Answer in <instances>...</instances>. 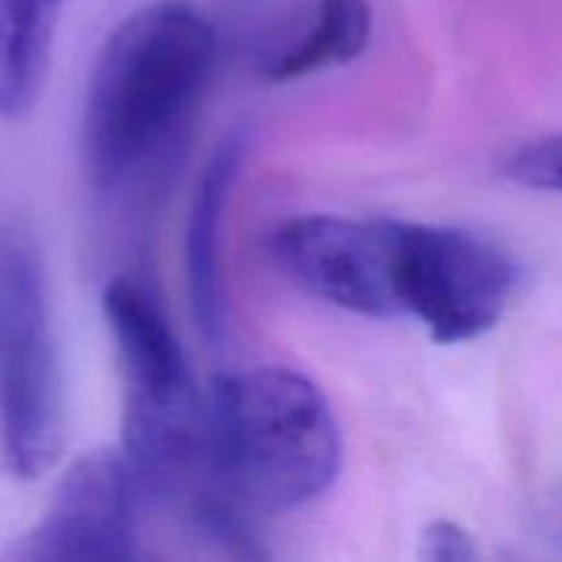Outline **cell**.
Returning <instances> with one entry per match:
<instances>
[{
    "mask_svg": "<svg viewBox=\"0 0 562 562\" xmlns=\"http://www.w3.org/2000/svg\"><path fill=\"white\" fill-rule=\"evenodd\" d=\"M217 33L201 9L157 0L110 31L82 108V162L104 195L146 179L206 93Z\"/></svg>",
    "mask_w": 562,
    "mask_h": 562,
    "instance_id": "obj_1",
    "label": "cell"
},
{
    "mask_svg": "<svg viewBox=\"0 0 562 562\" xmlns=\"http://www.w3.org/2000/svg\"><path fill=\"white\" fill-rule=\"evenodd\" d=\"M102 313L124 390L121 453L143 508L181 516L214 486L203 393H198L184 346L146 285L113 278Z\"/></svg>",
    "mask_w": 562,
    "mask_h": 562,
    "instance_id": "obj_2",
    "label": "cell"
},
{
    "mask_svg": "<svg viewBox=\"0 0 562 562\" xmlns=\"http://www.w3.org/2000/svg\"><path fill=\"white\" fill-rule=\"evenodd\" d=\"M220 486L247 510H300L338 481L344 442L327 395L283 366L223 371L203 393Z\"/></svg>",
    "mask_w": 562,
    "mask_h": 562,
    "instance_id": "obj_3",
    "label": "cell"
},
{
    "mask_svg": "<svg viewBox=\"0 0 562 562\" xmlns=\"http://www.w3.org/2000/svg\"><path fill=\"white\" fill-rule=\"evenodd\" d=\"M64 445V373L42 256L27 236L0 231V475L36 481Z\"/></svg>",
    "mask_w": 562,
    "mask_h": 562,
    "instance_id": "obj_4",
    "label": "cell"
},
{
    "mask_svg": "<svg viewBox=\"0 0 562 562\" xmlns=\"http://www.w3.org/2000/svg\"><path fill=\"white\" fill-rule=\"evenodd\" d=\"M390 283L395 318H415L437 344H467L503 322L519 267L475 231L390 217Z\"/></svg>",
    "mask_w": 562,
    "mask_h": 562,
    "instance_id": "obj_5",
    "label": "cell"
},
{
    "mask_svg": "<svg viewBox=\"0 0 562 562\" xmlns=\"http://www.w3.org/2000/svg\"><path fill=\"white\" fill-rule=\"evenodd\" d=\"M143 503L121 448H97L71 461L36 525L11 558L25 562L130 560L140 547Z\"/></svg>",
    "mask_w": 562,
    "mask_h": 562,
    "instance_id": "obj_6",
    "label": "cell"
},
{
    "mask_svg": "<svg viewBox=\"0 0 562 562\" xmlns=\"http://www.w3.org/2000/svg\"><path fill=\"white\" fill-rule=\"evenodd\" d=\"M272 252L300 289L366 318H395L390 217L300 214L278 225Z\"/></svg>",
    "mask_w": 562,
    "mask_h": 562,
    "instance_id": "obj_7",
    "label": "cell"
},
{
    "mask_svg": "<svg viewBox=\"0 0 562 562\" xmlns=\"http://www.w3.org/2000/svg\"><path fill=\"white\" fill-rule=\"evenodd\" d=\"M250 135L234 126L209 154L190 201L184 228V278L190 313L209 346L228 338V294L223 280L225 206L245 165Z\"/></svg>",
    "mask_w": 562,
    "mask_h": 562,
    "instance_id": "obj_8",
    "label": "cell"
},
{
    "mask_svg": "<svg viewBox=\"0 0 562 562\" xmlns=\"http://www.w3.org/2000/svg\"><path fill=\"white\" fill-rule=\"evenodd\" d=\"M66 0H0V119H22L42 97Z\"/></svg>",
    "mask_w": 562,
    "mask_h": 562,
    "instance_id": "obj_9",
    "label": "cell"
},
{
    "mask_svg": "<svg viewBox=\"0 0 562 562\" xmlns=\"http://www.w3.org/2000/svg\"><path fill=\"white\" fill-rule=\"evenodd\" d=\"M371 33L368 0H318L305 27L283 49H274L261 71L272 82H289L346 66L366 53Z\"/></svg>",
    "mask_w": 562,
    "mask_h": 562,
    "instance_id": "obj_10",
    "label": "cell"
},
{
    "mask_svg": "<svg viewBox=\"0 0 562 562\" xmlns=\"http://www.w3.org/2000/svg\"><path fill=\"white\" fill-rule=\"evenodd\" d=\"M499 173L516 187L562 195V135H547L514 148Z\"/></svg>",
    "mask_w": 562,
    "mask_h": 562,
    "instance_id": "obj_11",
    "label": "cell"
},
{
    "mask_svg": "<svg viewBox=\"0 0 562 562\" xmlns=\"http://www.w3.org/2000/svg\"><path fill=\"white\" fill-rule=\"evenodd\" d=\"M417 558L426 562H470L477 558V547L464 527L437 519L423 530Z\"/></svg>",
    "mask_w": 562,
    "mask_h": 562,
    "instance_id": "obj_12",
    "label": "cell"
}]
</instances>
